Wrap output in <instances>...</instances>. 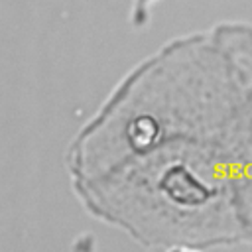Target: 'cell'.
Wrapping results in <instances>:
<instances>
[{
	"label": "cell",
	"mask_w": 252,
	"mask_h": 252,
	"mask_svg": "<svg viewBox=\"0 0 252 252\" xmlns=\"http://www.w3.org/2000/svg\"><path fill=\"white\" fill-rule=\"evenodd\" d=\"M171 252H197V250H187V248H175V250H171Z\"/></svg>",
	"instance_id": "cell-1"
}]
</instances>
